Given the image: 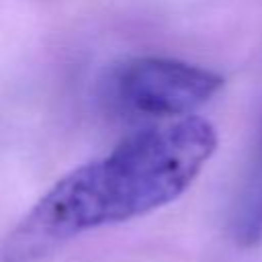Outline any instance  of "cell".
Returning <instances> with one entry per match:
<instances>
[{"label": "cell", "mask_w": 262, "mask_h": 262, "mask_svg": "<svg viewBox=\"0 0 262 262\" xmlns=\"http://www.w3.org/2000/svg\"><path fill=\"white\" fill-rule=\"evenodd\" d=\"M217 149L201 117L147 127L61 176L2 237L0 262H41L76 235L178 199Z\"/></svg>", "instance_id": "6da1fadb"}, {"label": "cell", "mask_w": 262, "mask_h": 262, "mask_svg": "<svg viewBox=\"0 0 262 262\" xmlns=\"http://www.w3.org/2000/svg\"><path fill=\"white\" fill-rule=\"evenodd\" d=\"M223 78L207 68L172 57L141 55L113 66L100 80L104 106L125 119L188 117L209 102Z\"/></svg>", "instance_id": "7a4b0ae2"}, {"label": "cell", "mask_w": 262, "mask_h": 262, "mask_svg": "<svg viewBox=\"0 0 262 262\" xmlns=\"http://www.w3.org/2000/svg\"><path fill=\"white\" fill-rule=\"evenodd\" d=\"M231 233L242 248H252L262 239V149L235 205Z\"/></svg>", "instance_id": "3957f363"}]
</instances>
